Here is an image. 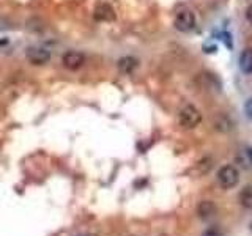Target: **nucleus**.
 Masks as SVG:
<instances>
[{"instance_id": "7", "label": "nucleus", "mask_w": 252, "mask_h": 236, "mask_svg": "<svg viewBox=\"0 0 252 236\" xmlns=\"http://www.w3.org/2000/svg\"><path fill=\"white\" fill-rule=\"evenodd\" d=\"M238 66L243 74H248V76L252 74V49L251 47H246V49L240 54Z\"/></svg>"}, {"instance_id": "4", "label": "nucleus", "mask_w": 252, "mask_h": 236, "mask_svg": "<svg viewBox=\"0 0 252 236\" xmlns=\"http://www.w3.org/2000/svg\"><path fill=\"white\" fill-rule=\"evenodd\" d=\"M85 63V55L81 51H66L62 55V65L69 71H76L82 68Z\"/></svg>"}, {"instance_id": "1", "label": "nucleus", "mask_w": 252, "mask_h": 236, "mask_svg": "<svg viewBox=\"0 0 252 236\" xmlns=\"http://www.w3.org/2000/svg\"><path fill=\"white\" fill-rule=\"evenodd\" d=\"M178 121L185 129H194L202 121V114L194 104H186L178 114Z\"/></svg>"}, {"instance_id": "13", "label": "nucleus", "mask_w": 252, "mask_h": 236, "mask_svg": "<svg viewBox=\"0 0 252 236\" xmlns=\"http://www.w3.org/2000/svg\"><path fill=\"white\" fill-rule=\"evenodd\" d=\"M244 16H246V21L249 22V26H252V2L246 8V13H244Z\"/></svg>"}, {"instance_id": "3", "label": "nucleus", "mask_w": 252, "mask_h": 236, "mask_svg": "<svg viewBox=\"0 0 252 236\" xmlns=\"http://www.w3.org/2000/svg\"><path fill=\"white\" fill-rule=\"evenodd\" d=\"M240 179V173L233 165H224L218 170V183L222 189H232Z\"/></svg>"}, {"instance_id": "2", "label": "nucleus", "mask_w": 252, "mask_h": 236, "mask_svg": "<svg viewBox=\"0 0 252 236\" xmlns=\"http://www.w3.org/2000/svg\"><path fill=\"white\" fill-rule=\"evenodd\" d=\"M197 26V18L194 11L191 10H181L177 13L175 19H173V27H175L181 33H189Z\"/></svg>"}, {"instance_id": "9", "label": "nucleus", "mask_w": 252, "mask_h": 236, "mask_svg": "<svg viewBox=\"0 0 252 236\" xmlns=\"http://www.w3.org/2000/svg\"><path fill=\"white\" fill-rule=\"evenodd\" d=\"M215 212H216V206L208 200L200 202L199 206H197V214H199L200 219H210Z\"/></svg>"}, {"instance_id": "14", "label": "nucleus", "mask_w": 252, "mask_h": 236, "mask_svg": "<svg viewBox=\"0 0 252 236\" xmlns=\"http://www.w3.org/2000/svg\"><path fill=\"white\" fill-rule=\"evenodd\" d=\"M248 156H249V159L252 161V148H249V149H248Z\"/></svg>"}, {"instance_id": "10", "label": "nucleus", "mask_w": 252, "mask_h": 236, "mask_svg": "<svg viewBox=\"0 0 252 236\" xmlns=\"http://www.w3.org/2000/svg\"><path fill=\"white\" fill-rule=\"evenodd\" d=\"M238 202L243 208L252 209V186H246L241 189V192L238 195Z\"/></svg>"}, {"instance_id": "12", "label": "nucleus", "mask_w": 252, "mask_h": 236, "mask_svg": "<svg viewBox=\"0 0 252 236\" xmlns=\"http://www.w3.org/2000/svg\"><path fill=\"white\" fill-rule=\"evenodd\" d=\"M244 114H246L249 120H252V98H249L246 101V104H244Z\"/></svg>"}, {"instance_id": "6", "label": "nucleus", "mask_w": 252, "mask_h": 236, "mask_svg": "<svg viewBox=\"0 0 252 236\" xmlns=\"http://www.w3.org/2000/svg\"><path fill=\"white\" fill-rule=\"evenodd\" d=\"M93 16H94V19H96V21L110 22V21L115 19V11H114V8L110 6L109 3L101 2V3L96 5V8H94Z\"/></svg>"}, {"instance_id": "11", "label": "nucleus", "mask_w": 252, "mask_h": 236, "mask_svg": "<svg viewBox=\"0 0 252 236\" xmlns=\"http://www.w3.org/2000/svg\"><path fill=\"white\" fill-rule=\"evenodd\" d=\"M202 236H222V232L218 227H210L202 233Z\"/></svg>"}, {"instance_id": "15", "label": "nucleus", "mask_w": 252, "mask_h": 236, "mask_svg": "<svg viewBox=\"0 0 252 236\" xmlns=\"http://www.w3.org/2000/svg\"><path fill=\"white\" fill-rule=\"evenodd\" d=\"M84 236H96V235H93V233H89V235H84Z\"/></svg>"}, {"instance_id": "5", "label": "nucleus", "mask_w": 252, "mask_h": 236, "mask_svg": "<svg viewBox=\"0 0 252 236\" xmlns=\"http://www.w3.org/2000/svg\"><path fill=\"white\" fill-rule=\"evenodd\" d=\"M26 57L32 65L41 66L51 60V51H47L44 47H39V46H32L27 49Z\"/></svg>"}, {"instance_id": "8", "label": "nucleus", "mask_w": 252, "mask_h": 236, "mask_svg": "<svg viewBox=\"0 0 252 236\" xmlns=\"http://www.w3.org/2000/svg\"><path fill=\"white\" fill-rule=\"evenodd\" d=\"M137 65H139V60L134 59V57H122L120 60L117 61L118 69H120L122 73H125V74L132 73V71L137 68Z\"/></svg>"}]
</instances>
